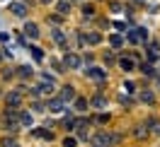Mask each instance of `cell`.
Instances as JSON below:
<instances>
[{
  "label": "cell",
  "mask_w": 160,
  "mask_h": 147,
  "mask_svg": "<svg viewBox=\"0 0 160 147\" xmlns=\"http://www.w3.org/2000/svg\"><path fill=\"white\" fill-rule=\"evenodd\" d=\"M32 123H34V118H32V113H22V126H24V128H29Z\"/></svg>",
  "instance_id": "cell-10"
},
{
  "label": "cell",
  "mask_w": 160,
  "mask_h": 147,
  "mask_svg": "<svg viewBox=\"0 0 160 147\" xmlns=\"http://www.w3.org/2000/svg\"><path fill=\"white\" fill-rule=\"evenodd\" d=\"M158 53H160V46L158 44H150V58H158Z\"/></svg>",
  "instance_id": "cell-14"
},
{
  "label": "cell",
  "mask_w": 160,
  "mask_h": 147,
  "mask_svg": "<svg viewBox=\"0 0 160 147\" xmlns=\"http://www.w3.org/2000/svg\"><path fill=\"white\" fill-rule=\"evenodd\" d=\"M49 111H51V113H61V111H63V99H53V101H49Z\"/></svg>",
  "instance_id": "cell-5"
},
{
  "label": "cell",
  "mask_w": 160,
  "mask_h": 147,
  "mask_svg": "<svg viewBox=\"0 0 160 147\" xmlns=\"http://www.w3.org/2000/svg\"><path fill=\"white\" fill-rule=\"evenodd\" d=\"M10 12L17 15V17H24L27 15V5L24 2H10Z\"/></svg>",
  "instance_id": "cell-3"
},
{
  "label": "cell",
  "mask_w": 160,
  "mask_h": 147,
  "mask_svg": "<svg viewBox=\"0 0 160 147\" xmlns=\"http://www.w3.org/2000/svg\"><path fill=\"white\" fill-rule=\"evenodd\" d=\"M141 70H143L146 75H155V68H153L150 63H143V65H141Z\"/></svg>",
  "instance_id": "cell-11"
},
{
  "label": "cell",
  "mask_w": 160,
  "mask_h": 147,
  "mask_svg": "<svg viewBox=\"0 0 160 147\" xmlns=\"http://www.w3.org/2000/svg\"><path fill=\"white\" fill-rule=\"evenodd\" d=\"M24 34H27V36H32V39H37V36H39V27H37V24H27V27H24Z\"/></svg>",
  "instance_id": "cell-7"
},
{
  "label": "cell",
  "mask_w": 160,
  "mask_h": 147,
  "mask_svg": "<svg viewBox=\"0 0 160 147\" xmlns=\"http://www.w3.org/2000/svg\"><path fill=\"white\" fill-rule=\"evenodd\" d=\"M63 145H66V147H75V140H73V137H66V142H63Z\"/></svg>",
  "instance_id": "cell-24"
},
{
  "label": "cell",
  "mask_w": 160,
  "mask_h": 147,
  "mask_svg": "<svg viewBox=\"0 0 160 147\" xmlns=\"http://www.w3.org/2000/svg\"><path fill=\"white\" fill-rule=\"evenodd\" d=\"M133 2H143V0H133Z\"/></svg>",
  "instance_id": "cell-27"
},
{
  "label": "cell",
  "mask_w": 160,
  "mask_h": 147,
  "mask_svg": "<svg viewBox=\"0 0 160 147\" xmlns=\"http://www.w3.org/2000/svg\"><path fill=\"white\" fill-rule=\"evenodd\" d=\"M34 135H39V137H46V140H51V133H46V130H34Z\"/></svg>",
  "instance_id": "cell-21"
},
{
  "label": "cell",
  "mask_w": 160,
  "mask_h": 147,
  "mask_svg": "<svg viewBox=\"0 0 160 147\" xmlns=\"http://www.w3.org/2000/svg\"><path fill=\"white\" fill-rule=\"evenodd\" d=\"M32 56H34L37 60H41V58H44V53H41V48H32Z\"/></svg>",
  "instance_id": "cell-23"
},
{
  "label": "cell",
  "mask_w": 160,
  "mask_h": 147,
  "mask_svg": "<svg viewBox=\"0 0 160 147\" xmlns=\"http://www.w3.org/2000/svg\"><path fill=\"white\" fill-rule=\"evenodd\" d=\"M141 99H143L146 104H153V101H155V99H153V94H150V92H143V94H141Z\"/></svg>",
  "instance_id": "cell-16"
},
{
  "label": "cell",
  "mask_w": 160,
  "mask_h": 147,
  "mask_svg": "<svg viewBox=\"0 0 160 147\" xmlns=\"http://www.w3.org/2000/svg\"><path fill=\"white\" fill-rule=\"evenodd\" d=\"M88 75H90L92 80H104V70H102V68H90V70H88Z\"/></svg>",
  "instance_id": "cell-8"
},
{
  "label": "cell",
  "mask_w": 160,
  "mask_h": 147,
  "mask_svg": "<svg viewBox=\"0 0 160 147\" xmlns=\"http://www.w3.org/2000/svg\"><path fill=\"white\" fill-rule=\"evenodd\" d=\"M124 89H126V92H129V94H131V92H133V89H136V87H133V82H126V85H124Z\"/></svg>",
  "instance_id": "cell-25"
},
{
  "label": "cell",
  "mask_w": 160,
  "mask_h": 147,
  "mask_svg": "<svg viewBox=\"0 0 160 147\" xmlns=\"http://www.w3.org/2000/svg\"><path fill=\"white\" fill-rule=\"evenodd\" d=\"M146 39H148V31H146V29L129 31V41H131V44H138V41H146Z\"/></svg>",
  "instance_id": "cell-1"
},
{
  "label": "cell",
  "mask_w": 160,
  "mask_h": 147,
  "mask_svg": "<svg viewBox=\"0 0 160 147\" xmlns=\"http://www.w3.org/2000/svg\"><path fill=\"white\" fill-rule=\"evenodd\" d=\"M104 104H107V101H104L102 97H95V99H92V106H97V108H102Z\"/></svg>",
  "instance_id": "cell-15"
},
{
  "label": "cell",
  "mask_w": 160,
  "mask_h": 147,
  "mask_svg": "<svg viewBox=\"0 0 160 147\" xmlns=\"http://www.w3.org/2000/svg\"><path fill=\"white\" fill-rule=\"evenodd\" d=\"M66 65H68V68H80V58L75 53H68V56H66Z\"/></svg>",
  "instance_id": "cell-6"
},
{
  "label": "cell",
  "mask_w": 160,
  "mask_h": 147,
  "mask_svg": "<svg viewBox=\"0 0 160 147\" xmlns=\"http://www.w3.org/2000/svg\"><path fill=\"white\" fill-rule=\"evenodd\" d=\"M85 41H88V44H100V34H88Z\"/></svg>",
  "instance_id": "cell-13"
},
{
  "label": "cell",
  "mask_w": 160,
  "mask_h": 147,
  "mask_svg": "<svg viewBox=\"0 0 160 147\" xmlns=\"http://www.w3.org/2000/svg\"><path fill=\"white\" fill-rule=\"evenodd\" d=\"M75 97V92H73V87H63V94H61V99L63 101H68V99Z\"/></svg>",
  "instance_id": "cell-9"
},
{
  "label": "cell",
  "mask_w": 160,
  "mask_h": 147,
  "mask_svg": "<svg viewBox=\"0 0 160 147\" xmlns=\"http://www.w3.org/2000/svg\"><path fill=\"white\" fill-rule=\"evenodd\" d=\"M121 68L124 70H133V60L131 58H121Z\"/></svg>",
  "instance_id": "cell-12"
},
{
  "label": "cell",
  "mask_w": 160,
  "mask_h": 147,
  "mask_svg": "<svg viewBox=\"0 0 160 147\" xmlns=\"http://www.w3.org/2000/svg\"><path fill=\"white\" fill-rule=\"evenodd\" d=\"M53 39H56V44H66V36L61 31H53Z\"/></svg>",
  "instance_id": "cell-19"
},
{
  "label": "cell",
  "mask_w": 160,
  "mask_h": 147,
  "mask_svg": "<svg viewBox=\"0 0 160 147\" xmlns=\"http://www.w3.org/2000/svg\"><path fill=\"white\" fill-rule=\"evenodd\" d=\"M20 101H22V94L20 92H12V94H8V106H20Z\"/></svg>",
  "instance_id": "cell-4"
},
{
  "label": "cell",
  "mask_w": 160,
  "mask_h": 147,
  "mask_svg": "<svg viewBox=\"0 0 160 147\" xmlns=\"http://www.w3.org/2000/svg\"><path fill=\"white\" fill-rule=\"evenodd\" d=\"M0 58H2V56H0Z\"/></svg>",
  "instance_id": "cell-29"
},
{
  "label": "cell",
  "mask_w": 160,
  "mask_h": 147,
  "mask_svg": "<svg viewBox=\"0 0 160 147\" xmlns=\"http://www.w3.org/2000/svg\"><path fill=\"white\" fill-rule=\"evenodd\" d=\"M75 106H78L80 111H85V108H88V101H85V99H78V101H75Z\"/></svg>",
  "instance_id": "cell-22"
},
{
  "label": "cell",
  "mask_w": 160,
  "mask_h": 147,
  "mask_svg": "<svg viewBox=\"0 0 160 147\" xmlns=\"http://www.w3.org/2000/svg\"><path fill=\"white\" fill-rule=\"evenodd\" d=\"M68 7H70V5L66 2V0H63V2H58V12H61V15H66V12H68Z\"/></svg>",
  "instance_id": "cell-18"
},
{
  "label": "cell",
  "mask_w": 160,
  "mask_h": 147,
  "mask_svg": "<svg viewBox=\"0 0 160 147\" xmlns=\"http://www.w3.org/2000/svg\"><path fill=\"white\" fill-rule=\"evenodd\" d=\"M119 135H107V133H100L95 135V145H109V142H117Z\"/></svg>",
  "instance_id": "cell-2"
},
{
  "label": "cell",
  "mask_w": 160,
  "mask_h": 147,
  "mask_svg": "<svg viewBox=\"0 0 160 147\" xmlns=\"http://www.w3.org/2000/svg\"><path fill=\"white\" fill-rule=\"evenodd\" d=\"M20 75H22V77H29V75H32V68L22 65V68H20Z\"/></svg>",
  "instance_id": "cell-20"
},
{
  "label": "cell",
  "mask_w": 160,
  "mask_h": 147,
  "mask_svg": "<svg viewBox=\"0 0 160 147\" xmlns=\"http://www.w3.org/2000/svg\"><path fill=\"white\" fill-rule=\"evenodd\" d=\"M158 87H160V77H158Z\"/></svg>",
  "instance_id": "cell-28"
},
{
  "label": "cell",
  "mask_w": 160,
  "mask_h": 147,
  "mask_svg": "<svg viewBox=\"0 0 160 147\" xmlns=\"http://www.w3.org/2000/svg\"><path fill=\"white\" fill-rule=\"evenodd\" d=\"M109 44L114 46V48H119L121 46V36H109Z\"/></svg>",
  "instance_id": "cell-17"
},
{
  "label": "cell",
  "mask_w": 160,
  "mask_h": 147,
  "mask_svg": "<svg viewBox=\"0 0 160 147\" xmlns=\"http://www.w3.org/2000/svg\"><path fill=\"white\" fill-rule=\"evenodd\" d=\"M41 2H51V0H41Z\"/></svg>",
  "instance_id": "cell-26"
}]
</instances>
